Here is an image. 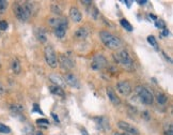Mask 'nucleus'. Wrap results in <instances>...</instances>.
Returning <instances> with one entry per match:
<instances>
[{
  "label": "nucleus",
  "instance_id": "f257e3e1",
  "mask_svg": "<svg viewBox=\"0 0 173 135\" xmlns=\"http://www.w3.org/2000/svg\"><path fill=\"white\" fill-rule=\"evenodd\" d=\"M13 11L15 16L20 22H27L33 12V5L29 1L24 3L15 2L13 5Z\"/></svg>",
  "mask_w": 173,
  "mask_h": 135
},
{
  "label": "nucleus",
  "instance_id": "f03ea898",
  "mask_svg": "<svg viewBox=\"0 0 173 135\" xmlns=\"http://www.w3.org/2000/svg\"><path fill=\"white\" fill-rule=\"evenodd\" d=\"M99 38H101V41L104 43V45L109 48V49H119L122 46L121 40L118 37L113 35L112 33L108 32V31H101L99 32Z\"/></svg>",
  "mask_w": 173,
  "mask_h": 135
},
{
  "label": "nucleus",
  "instance_id": "7ed1b4c3",
  "mask_svg": "<svg viewBox=\"0 0 173 135\" xmlns=\"http://www.w3.org/2000/svg\"><path fill=\"white\" fill-rule=\"evenodd\" d=\"M114 58L122 67H124L127 70H133L134 69V61L130 58L127 50L121 49L119 52H116V54L114 55Z\"/></svg>",
  "mask_w": 173,
  "mask_h": 135
},
{
  "label": "nucleus",
  "instance_id": "20e7f679",
  "mask_svg": "<svg viewBox=\"0 0 173 135\" xmlns=\"http://www.w3.org/2000/svg\"><path fill=\"white\" fill-rule=\"evenodd\" d=\"M44 58L46 63L53 69H56L58 67V56L57 53L53 48V46L47 45L44 48Z\"/></svg>",
  "mask_w": 173,
  "mask_h": 135
},
{
  "label": "nucleus",
  "instance_id": "39448f33",
  "mask_svg": "<svg viewBox=\"0 0 173 135\" xmlns=\"http://www.w3.org/2000/svg\"><path fill=\"white\" fill-rule=\"evenodd\" d=\"M136 93L138 94L140 101L145 105H151L154 102V96L149 89H147L143 86H137L136 87Z\"/></svg>",
  "mask_w": 173,
  "mask_h": 135
},
{
  "label": "nucleus",
  "instance_id": "423d86ee",
  "mask_svg": "<svg viewBox=\"0 0 173 135\" xmlns=\"http://www.w3.org/2000/svg\"><path fill=\"white\" fill-rule=\"evenodd\" d=\"M107 65V60L103 55H95L91 61V68L94 71H101Z\"/></svg>",
  "mask_w": 173,
  "mask_h": 135
},
{
  "label": "nucleus",
  "instance_id": "0eeeda50",
  "mask_svg": "<svg viewBox=\"0 0 173 135\" xmlns=\"http://www.w3.org/2000/svg\"><path fill=\"white\" fill-rule=\"evenodd\" d=\"M58 65H60V68H61L62 70L70 71L71 69L74 67V62H73V60L70 57H67L66 55L61 54L58 57Z\"/></svg>",
  "mask_w": 173,
  "mask_h": 135
},
{
  "label": "nucleus",
  "instance_id": "6e6552de",
  "mask_svg": "<svg viewBox=\"0 0 173 135\" xmlns=\"http://www.w3.org/2000/svg\"><path fill=\"white\" fill-rule=\"evenodd\" d=\"M132 90L133 89L130 84L126 81H121L116 84V91L124 97H128L129 94L132 93Z\"/></svg>",
  "mask_w": 173,
  "mask_h": 135
},
{
  "label": "nucleus",
  "instance_id": "1a4fd4ad",
  "mask_svg": "<svg viewBox=\"0 0 173 135\" xmlns=\"http://www.w3.org/2000/svg\"><path fill=\"white\" fill-rule=\"evenodd\" d=\"M118 126L121 129V130L125 131V133L127 134H134V135H138L139 134V130L134 126L133 124L128 123L126 121H119L118 122Z\"/></svg>",
  "mask_w": 173,
  "mask_h": 135
},
{
  "label": "nucleus",
  "instance_id": "9d476101",
  "mask_svg": "<svg viewBox=\"0 0 173 135\" xmlns=\"http://www.w3.org/2000/svg\"><path fill=\"white\" fill-rule=\"evenodd\" d=\"M62 78H63L65 85H68L70 87L77 88V89L80 87L78 78H77L76 75H74L73 73H66V74H64V76L62 77Z\"/></svg>",
  "mask_w": 173,
  "mask_h": 135
},
{
  "label": "nucleus",
  "instance_id": "9b49d317",
  "mask_svg": "<svg viewBox=\"0 0 173 135\" xmlns=\"http://www.w3.org/2000/svg\"><path fill=\"white\" fill-rule=\"evenodd\" d=\"M70 17L73 22L75 23H80L82 20V14H81L80 10L77 7H71L70 9Z\"/></svg>",
  "mask_w": 173,
  "mask_h": 135
},
{
  "label": "nucleus",
  "instance_id": "f8f14e48",
  "mask_svg": "<svg viewBox=\"0 0 173 135\" xmlns=\"http://www.w3.org/2000/svg\"><path fill=\"white\" fill-rule=\"evenodd\" d=\"M106 93H107V97L108 99L110 100V102L112 103L113 105H116V106H118V105L121 104V100L120 98H119L118 96H116V93L114 92V90L112 89V88L108 87L107 90H106Z\"/></svg>",
  "mask_w": 173,
  "mask_h": 135
},
{
  "label": "nucleus",
  "instance_id": "ddd939ff",
  "mask_svg": "<svg viewBox=\"0 0 173 135\" xmlns=\"http://www.w3.org/2000/svg\"><path fill=\"white\" fill-rule=\"evenodd\" d=\"M48 24L51 27L56 28V27L59 26H68V22L66 18H49L48 20Z\"/></svg>",
  "mask_w": 173,
  "mask_h": 135
},
{
  "label": "nucleus",
  "instance_id": "4468645a",
  "mask_svg": "<svg viewBox=\"0 0 173 135\" xmlns=\"http://www.w3.org/2000/svg\"><path fill=\"white\" fill-rule=\"evenodd\" d=\"M49 81H50L51 83H54V85H56V86H59V87H61V88L65 87V83H64L63 78H62L60 75L50 74L49 75Z\"/></svg>",
  "mask_w": 173,
  "mask_h": 135
},
{
  "label": "nucleus",
  "instance_id": "2eb2a0df",
  "mask_svg": "<svg viewBox=\"0 0 173 135\" xmlns=\"http://www.w3.org/2000/svg\"><path fill=\"white\" fill-rule=\"evenodd\" d=\"M88 37H89L88 29L83 28V27H80V28H78L75 31V38L78 40H85Z\"/></svg>",
  "mask_w": 173,
  "mask_h": 135
},
{
  "label": "nucleus",
  "instance_id": "dca6fc26",
  "mask_svg": "<svg viewBox=\"0 0 173 135\" xmlns=\"http://www.w3.org/2000/svg\"><path fill=\"white\" fill-rule=\"evenodd\" d=\"M68 26H59L54 28V31H55V35L59 39H63L66 35V30H67Z\"/></svg>",
  "mask_w": 173,
  "mask_h": 135
},
{
  "label": "nucleus",
  "instance_id": "f3484780",
  "mask_svg": "<svg viewBox=\"0 0 173 135\" xmlns=\"http://www.w3.org/2000/svg\"><path fill=\"white\" fill-rule=\"evenodd\" d=\"M35 35H36V39L39 40L41 43H45L47 40V37H46V32L43 28H36V31H35Z\"/></svg>",
  "mask_w": 173,
  "mask_h": 135
},
{
  "label": "nucleus",
  "instance_id": "a211bd4d",
  "mask_svg": "<svg viewBox=\"0 0 173 135\" xmlns=\"http://www.w3.org/2000/svg\"><path fill=\"white\" fill-rule=\"evenodd\" d=\"M11 69L14 74H19L20 71H22V65H20V62L18 59L14 58L13 60L11 61Z\"/></svg>",
  "mask_w": 173,
  "mask_h": 135
},
{
  "label": "nucleus",
  "instance_id": "6ab92c4d",
  "mask_svg": "<svg viewBox=\"0 0 173 135\" xmlns=\"http://www.w3.org/2000/svg\"><path fill=\"white\" fill-rule=\"evenodd\" d=\"M49 90L53 94H56V96H59V97H64L65 96V92H64V89L59 86H56V85H51L49 87Z\"/></svg>",
  "mask_w": 173,
  "mask_h": 135
},
{
  "label": "nucleus",
  "instance_id": "aec40b11",
  "mask_svg": "<svg viewBox=\"0 0 173 135\" xmlns=\"http://www.w3.org/2000/svg\"><path fill=\"white\" fill-rule=\"evenodd\" d=\"M97 126H99V129H103V130H107L109 129V120L106 117H101L97 118Z\"/></svg>",
  "mask_w": 173,
  "mask_h": 135
},
{
  "label": "nucleus",
  "instance_id": "412c9836",
  "mask_svg": "<svg viewBox=\"0 0 173 135\" xmlns=\"http://www.w3.org/2000/svg\"><path fill=\"white\" fill-rule=\"evenodd\" d=\"M34 128H33V126H31V124L27 123L26 126H24V129H22V133H24V135H34Z\"/></svg>",
  "mask_w": 173,
  "mask_h": 135
},
{
  "label": "nucleus",
  "instance_id": "4be33fe9",
  "mask_svg": "<svg viewBox=\"0 0 173 135\" xmlns=\"http://www.w3.org/2000/svg\"><path fill=\"white\" fill-rule=\"evenodd\" d=\"M10 109H11V111H13V114H15V116H16V115H18V114H22V111H24V107H22V105L15 104V105H12V106L10 107Z\"/></svg>",
  "mask_w": 173,
  "mask_h": 135
},
{
  "label": "nucleus",
  "instance_id": "5701e85b",
  "mask_svg": "<svg viewBox=\"0 0 173 135\" xmlns=\"http://www.w3.org/2000/svg\"><path fill=\"white\" fill-rule=\"evenodd\" d=\"M121 23V26L123 27V28H125L127 31H132L133 30V26L128 23V20H125V18H122V20H120Z\"/></svg>",
  "mask_w": 173,
  "mask_h": 135
},
{
  "label": "nucleus",
  "instance_id": "b1692460",
  "mask_svg": "<svg viewBox=\"0 0 173 135\" xmlns=\"http://www.w3.org/2000/svg\"><path fill=\"white\" fill-rule=\"evenodd\" d=\"M164 135H173V128H172V123H166L164 126Z\"/></svg>",
  "mask_w": 173,
  "mask_h": 135
},
{
  "label": "nucleus",
  "instance_id": "393cba45",
  "mask_svg": "<svg viewBox=\"0 0 173 135\" xmlns=\"http://www.w3.org/2000/svg\"><path fill=\"white\" fill-rule=\"evenodd\" d=\"M156 99H157V102L159 103V104H164V103L167 102V100H168L166 94H164V93H158L157 97H156Z\"/></svg>",
  "mask_w": 173,
  "mask_h": 135
},
{
  "label": "nucleus",
  "instance_id": "a878e982",
  "mask_svg": "<svg viewBox=\"0 0 173 135\" xmlns=\"http://www.w3.org/2000/svg\"><path fill=\"white\" fill-rule=\"evenodd\" d=\"M0 133H2V134H10L11 133V129L8 126H5V124L0 123Z\"/></svg>",
  "mask_w": 173,
  "mask_h": 135
},
{
  "label": "nucleus",
  "instance_id": "bb28decb",
  "mask_svg": "<svg viewBox=\"0 0 173 135\" xmlns=\"http://www.w3.org/2000/svg\"><path fill=\"white\" fill-rule=\"evenodd\" d=\"M147 42H149V43L151 44L155 49H157L158 48L157 47V41H156L155 37H153V35H149V37H147Z\"/></svg>",
  "mask_w": 173,
  "mask_h": 135
},
{
  "label": "nucleus",
  "instance_id": "cd10ccee",
  "mask_svg": "<svg viewBox=\"0 0 173 135\" xmlns=\"http://www.w3.org/2000/svg\"><path fill=\"white\" fill-rule=\"evenodd\" d=\"M51 11H53V13L57 14V15H61V13H62V10L60 9V7L58 5H51Z\"/></svg>",
  "mask_w": 173,
  "mask_h": 135
},
{
  "label": "nucleus",
  "instance_id": "c85d7f7f",
  "mask_svg": "<svg viewBox=\"0 0 173 135\" xmlns=\"http://www.w3.org/2000/svg\"><path fill=\"white\" fill-rule=\"evenodd\" d=\"M36 123L39 126H47L49 124V121L45 118H41V119H37L36 120Z\"/></svg>",
  "mask_w": 173,
  "mask_h": 135
},
{
  "label": "nucleus",
  "instance_id": "c756f323",
  "mask_svg": "<svg viewBox=\"0 0 173 135\" xmlns=\"http://www.w3.org/2000/svg\"><path fill=\"white\" fill-rule=\"evenodd\" d=\"M8 7V1L5 0H0V12H3Z\"/></svg>",
  "mask_w": 173,
  "mask_h": 135
},
{
  "label": "nucleus",
  "instance_id": "7c9ffc66",
  "mask_svg": "<svg viewBox=\"0 0 173 135\" xmlns=\"http://www.w3.org/2000/svg\"><path fill=\"white\" fill-rule=\"evenodd\" d=\"M7 29H8V23L5 20H1L0 22V31L7 30Z\"/></svg>",
  "mask_w": 173,
  "mask_h": 135
},
{
  "label": "nucleus",
  "instance_id": "2f4dec72",
  "mask_svg": "<svg viewBox=\"0 0 173 135\" xmlns=\"http://www.w3.org/2000/svg\"><path fill=\"white\" fill-rule=\"evenodd\" d=\"M155 25H156V27L157 28H162V29H164V23L162 22L161 20H157L155 22Z\"/></svg>",
  "mask_w": 173,
  "mask_h": 135
},
{
  "label": "nucleus",
  "instance_id": "473e14b6",
  "mask_svg": "<svg viewBox=\"0 0 173 135\" xmlns=\"http://www.w3.org/2000/svg\"><path fill=\"white\" fill-rule=\"evenodd\" d=\"M37 111V113H40L41 115H43V111H41V108H40V106L37 104H33V111Z\"/></svg>",
  "mask_w": 173,
  "mask_h": 135
},
{
  "label": "nucleus",
  "instance_id": "72a5a7b5",
  "mask_svg": "<svg viewBox=\"0 0 173 135\" xmlns=\"http://www.w3.org/2000/svg\"><path fill=\"white\" fill-rule=\"evenodd\" d=\"M5 92V86L2 85V83L0 82V94H3Z\"/></svg>",
  "mask_w": 173,
  "mask_h": 135
},
{
  "label": "nucleus",
  "instance_id": "f704fd0d",
  "mask_svg": "<svg viewBox=\"0 0 173 135\" xmlns=\"http://www.w3.org/2000/svg\"><path fill=\"white\" fill-rule=\"evenodd\" d=\"M51 116H53V118H54V119H55V121H57L58 123H59V122H60V120H59V118H58V116L56 115L55 113H51Z\"/></svg>",
  "mask_w": 173,
  "mask_h": 135
},
{
  "label": "nucleus",
  "instance_id": "c9c22d12",
  "mask_svg": "<svg viewBox=\"0 0 173 135\" xmlns=\"http://www.w3.org/2000/svg\"><path fill=\"white\" fill-rule=\"evenodd\" d=\"M162 35H169V30H168V29H166V28H164V33H162Z\"/></svg>",
  "mask_w": 173,
  "mask_h": 135
},
{
  "label": "nucleus",
  "instance_id": "e433bc0d",
  "mask_svg": "<svg viewBox=\"0 0 173 135\" xmlns=\"http://www.w3.org/2000/svg\"><path fill=\"white\" fill-rule=\"evenodd\" d=\"M137 2H138L139 3V5H145V3H147V0H144V1H137Z\"/></svg>",
  "mask_w": 173,
  "mask_h": 135
},
{
  "label": "nucleus",
  "instance_id": "4c0bfd02",
  "mask_svg": "<svg viewBox=\"0 0 173 135\" xmlns=\"http://www.w3.org/2000/svg\"><path fill=\"white\" fill-rule=\"evenodd\" d=\"M114 135H129V134H127V133H116Z\"/></svg>",
  "mask_w": 173,
  "mask_h": 135
},
{
  "label": "nucleus",
  "instance_id": "58836bf2",
  "mask_svg": "<svg viewBox=\"0 0 173 135\" xmlns=\"http://www.w3.org/2000/svg\"><path fill=\"white\" fill-rule=\"evenodd\" d=\"M81 3H85V5H88V3H92V2H91V1H85V0H83V1H81Z\"/></svg>",
  "mask_w": 173,
  "mask_h": 135
},
{
  "label": "nucleus",
  "instance_id": "ea45409f",
  "mask_svg": "<svg viewBox=\"0 0 173 135\" xmlns=\"http://www.w3.org/2000/svg\"><path fill=\"white\" fill-rule=\"evenodd\" d=\"M35 135H44V134H43V133H42L41 131H39V132L35 133Z\"/></svg>",
  "mask_w": 173,
  "mask_h": 135
},
{
  "label": "nucleus",
  "instance_id": "a19ab883",
  "mask_svg": "<svg viewBox=\"0 0 173 135\" xmlns=\"http://www.w3.org/2000/svg\"><path fill=\"white\" fill-rule=\"evenodd\" d=\"M81 133H83V135H89V134H87V133H85V129H83V130H81Z\"/></svg>",
  "mask_w": 173,
  "mask_h": 135
},
{
  "label": "nucleus",
  "instance_id": "79ce46f5",
  "mask_svg": "<svg viewBox=\"0 0 173 135\" xmlns=\"http://www.w3.org/2000/svg\"><path fill=\"white\" fill-rule=\"evenodd\" d=\"M0 68H1V63H0Z\"/></svg>",
  "mask_w": 173,
  "mask_h": 135
}]
</instances>
